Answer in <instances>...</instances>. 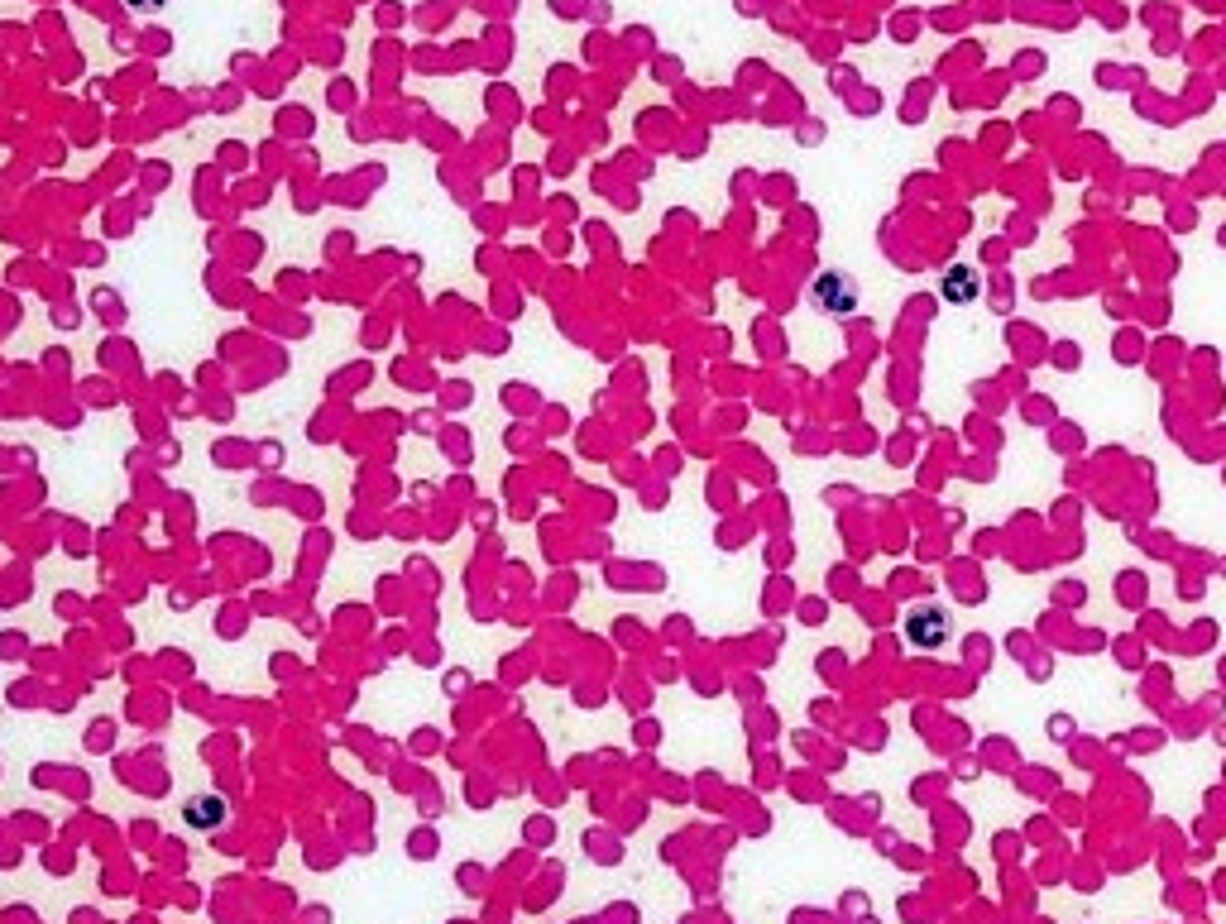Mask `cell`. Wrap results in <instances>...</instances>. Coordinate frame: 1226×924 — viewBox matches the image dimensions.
<instances>
[{
  "label": "cell",
  "mask_w": 1226,
  "mask_h": 924,
  "mask_svg": "<svg viewBox=\"0 0 1226 924\" xmlns=\"http://www.w3.org/2000/svg\"><path fill=\"white\" fill-rule=\"evenodd\" d=\"M949 297H973V283L968 278H949V288H944Z\"/></svg>",
  "instance_id": "1"
}]
</instances>
